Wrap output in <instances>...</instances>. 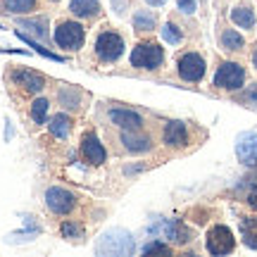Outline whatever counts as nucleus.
<instances>
[{"label": "nucleus", "mask_w": 257, "mask_h": 257, "mask_svg": "<svg viewBox=\"0 0 257 257\" xmlns=\"http://www.w3.org/2000/svg\"><path fill=\"white\" fill-rule=\"evenodd\" d=\"M205 60H202L198 53H186L181 60H179V76L184 79V81H200L202 76H205Z\"/></svg>", "instance_id": "8"}, {"label": "nucleus", "mask_w": 257, "mask_h": 257, "mask_svg": "<svg viewBox=\"0 0 257 257\" xmlns=\"http://www.w3.org/2000/svg\"><path fill=\"white\" fill-rule=\"evenodd\" d=\"M162 138H165V143L167 146H172V148H184L186 143H188V128H186L184 121H169L165 126V134H162Z\"/></svg>", "instance_id": "13"}, {"label": "nucleus", "mask_w": 257, "mask_h": 257, "mask_svg": "<svg viewBox=\"0 0 257 257\" xmlns=\"http://www.w3.org/2000/svg\"><path fill=\"white\" fill-rule=\"evenodd\" d=\"M165 60V50L157 43H138L131 50V64L136 69H157Z\"/></svg>", "instance_id": "2"}, {"label": "nucleus", "mask_w": 257, "mask_h": 257, "mask_svg": "<svg viewBox=\"0 0 257 257\" xmlns=\"http://www.w3.org/2000/svg\"><path fill=\"white\" fill-rule=\"evenodd\" d=\"M48 105H50V102H48L46 98H38V100H34V105H31V119L36 121V124H46Z\"/></svg>", "instance_id": "23"}, {"label": "nucleus", "mask_w": 257, "mask_h": 257, "mask_svg": "<svg viewBox=\"0 0 257 257\" xmlns=\"http://www.w3.org/2000/svg\"><path fill=\"white\" fill-rule=\"evenodd\" d=\"M143 252H146V255H153V252H167V255H169L172 250H169V245H167V243L153 240V243H146V248H143Z\"/></svg>", "instance_id": "29"}, {"label": "nucleus", "mask_w": 257, "mask_h": 257, "mask_svg": "<svg viewBox=\"0 0 257 257\" xmlns=\"http://www.w3.org/2000/svg\"><path fill=\"white\" fill-rule=\"evenodd\" d=\"M146 3H148V5H153V8H162L167 0H146Z\"/></svg>", "instance_id": "34"}, {"label": "nucleus", "mask_w": 257, "mask_h": 257, "mask_svg": "<svg viewBox=\"0 0 257 257\" xmlns=\"http://www.w3.org/2000/svg\"><path fill=\"white\" fill-rule=\"evenodd\" d=\"M17 36L22 38V41H24V43H29V46L34 48V50H36V53H41V55L43 57H48V60H53V62H64L62 57L60 55H55V53H50V50H46V48L41 46V43H36V41H34V38H29L27 34H22V31H17Z\"/></svg>", "instance_id": "26"}, {"label": "nucleus", "mask_w": 257, "mask_h": 257, "mask_svg": "<svg viewBox=\"0 0 257 257\" xmlns=\"http://www.w3.org/2000/svg\"><path fill=\"white\" fill-rule=\"evenodd\" d=\"M233 248H236V238H233L229 226L217 224L207 231V250L212 255H229Z\"/></svg>", "instance_id": "6"}, {"label": "nucleus", "mask_w": 257, "mask_h": 257, "mask_svg": "<svg viewBox=\"0 0 257 257\" xmlns=\"http://www.w3.org/2000/svg\"><path fill=\"white\" fill-rule=\"evenodd\" d=\"M121 146L126 148L128 153H146V150L153 148V143H150V136L138 134V128L136 131H131V128H121Z\"/></svg>", "instance_id": "12"}, {"label": "nucleus", "mask_w": 257, "mask_h": 257, "mask_svg": "<svg viewBox=\"0 0 257 257\" xmlns=\"http://www.w3.org/2000/svg\"><path fill=\"white\" fill-rule=\"evenodd\" d=\"M86 41V34H83V27L79 22H62L60 27L55 29V43L64 50H79Z\"/></svg>", "instance_id": "5"}, {"label": "nucleus", "mask_w": 257, "mask_h": 257, "mask_svg": "<svg viewBox=\"0 0 257 257\" xmlns=\"http://www.w3.org/2000/svg\"><path fill=\"white\" fill-rule=\"evenodd\" d=\"M110 119L119 128H131V131H136V128L141 131V126H143V117L134 110H121V107L110 110Z\"/></svg>", "instance_id": "14"}, {"label": "nucleus", "mask_w": 257, "mask_h": 257, "mask_svg": "<svg viewBox=\"0 0 257 257\" xmlns=\"http://www.w3.org/2000/svg\"><path fill=\"white\" fill-rule=\"evenodd\" d=\"M12 81L17 83V86H22V88L29 93L43 91V86H46V79H43L38 72H31V69H17V72L12 74Z\"/></svg>", "instance_id": "11"}, {"label": "nucleus", "mask_w": 257, "mask_h": 257, "mask_svg": "<svg viewBox=\"0 0 257 257\" xmlns=\"http://www.w3.org/2000/svg\"><path fill=\"white\" fill-rule=\"evenodd\" d=\"M124 53V38L114 31H102L95 38V55L102 62H117Z\"/></svg>", "instance_id": "3"}, {"label": "nucleus", "mask_w": 257, "mask_h": 257, "mask_svg": "<svg viewBox=\"0 0 257 257\" xmlns=\"http://www.w3.org/2000/svg\"><path fill=\"white\" fill-rule=\"evenodd\" d=\"M155 24H157V17L153 12H148V10H138L134 15V29L136 31H153Z\"/></svg>", "instance_id": "21"}, {"label": "nucleus", "mask_w": 257, "mask_h": 257, "mask_svg": "<svg viewBox=\"0 0 257 257\" xmlns=\"http://www.w3.org/2000/svg\"><path fill=\"white\" fill-rule=\"evenodd\" d=\"M79 98H81V93L76 91V88L64 86L62 91H60V102H62V107H76V105H79Z\"/></svg>", "instance_id": "27"}, {"label": "nucleus", "mask_w": 257, "mask_h": 257, "mask_svg": "<svg viewBox=\"0 0 257 257\" xmlns=\"http://www.w3.org/2000/svg\"><path fill=\"white\" fill-rule=\"evenodd\" d=\"M62 236L67 240H72V238H81L83 236V231L79 224H74V221H64L62 224Z\"/></svg>", "instance_id": "28"}, {"label": "nucleus", "mask_w": 257, "mask_h": 257, "mask_svg": "<svg viewBox=\"0 0 257 257\" xmlns=\"http://www.w3.org/2000/svg\"><path fill=\"white\" fill-rule=\"evenodd\" d=\"M162 38H165L167 43H172V46H179L184 41V34H181V29L176 27V24L167 22L165 27H162Z\"/></svg>", "instance_id": "25"}, {"label": "nucleus", "mask_w": 257, "mask_h": 257, "mask_svg": "<svg viewBox=\"0 0 257 257\" xmlns=\"http://www.w3.org/2000/svg\"><path fill=\"white\" fill-rule=\"evenodd\" d=\"M236 155L243 165H257V134H243L236 143Z\"/></svg>", "instance_id": "9"}, {"label": "nucleus", "mask_w": 257, "mask_h": 257, "mask_svg": "<svg viewBox=\"0 0 257 257\" xmlns=\"http://www.w3.org/2000/svg\"><path fill=\"white\" fill-rule=\"evenodd\" d=\"M240 100H245V102H250V105H257V83L250 88V91H245L243 93V98Z\"/></svg>", "instance_id": "31"}, {"label": "nucleus", "mask_w": 257, "mask_h": 257, "mask_svg": "<svg viewBox=\"0 0 257 257\" xmlns=\"http://www.w3.org/2000/svg\"><path fill=\"white\" fill-rule=\"evenodd\" d=\"M252 64H255V67H257V50H255V53H252Z\"/></svg>", "instance_id": "35"}, {"label": "nucleus", "mask_w": 257, "mask_h": 257, "mask_svg": "<svg viewBox=\"0 0 257 257\" xmlns=\"http://www.w3.org/2000/svg\"><path fill=\"white\" fill-rule=\"evenodd\" d=\"M176 5H179V10H181L184 15H193L195 8H198V3H195V0H176Z\"/></svg>", "instance_id": "30"}, {"label": "nucleus", "mask_w": 257, "mask_h": 257, "mask_svg": "<svg viewBox=\"0 0 257 257\" xmlns=\"http://www.w3.org/2000/svg\"><path fill=\"white\" fill-rule=\"evenodd\" d=\"M136 252L134 236L124 229H110L105 231L98 243H95V255L100 257H126Z\"/></svg>", "instance_id": "1"}, {"label": "nucleus", "mask_w": 257, "mask_h": 257, "mask_svg": "<svg viewBox=\"0 0 257 257\" xmlns=\"http://www.w3.org/2000/svg\"><path fill=\"white\" fill-rule=\"evenodd\" d=\"M50 3H57V0H50Z\"/></svg>", "instance_id": "36"}, {"label": "nucleus", "mask_w": 257, "mask_h": 257, "mask_svg": "<svg viewBox=\"0 0 257 257\" xmlns=\"http://www.w3.org/2000/svg\"><path fill=\"white\" fill-rule=\"evenodd\" d=\"M22 27H27V29H31L36 36H41V38H46L48 36V19L46 17H41V19H22L19 22Z\"/></svg>", "instance_id": "24"}, {"label": "nucleus", "mask_w": 257, "mask_h": 257, "mask_svg": "<svg viewBox=\"0 0 257 257\" xmlns=\"http://www.w3.org/2000/svg\"><path fill=\"white\" fill-rule=\"evenodd\" d=\"M167 238H172L174 243H188L191 240V231L186 229V224L181 219H172L165 224Z\"/></svg>", "instance_id": "16"}, {"label": "nucleus", "mask_w": 257, "mask_h": 257, "mask_svg": "<svg viewBox=\"0 0 257 257\" xmlns=\"http://www.w3.org/2000/svg\"><path fill=\"white\" fill-rule=\"evenodd\" d=\"M69 10H72L74 17H81V19L98 17L100 15V3L98 0H72Z\"/></svg>", "instance_id": "15"}, {"label": "nucleus", "mask_w": 257, "mask_h": 257, "mask_svg": "<svg viewBox=\"0 0 257 257\" xmlns=\"http://www.w3.org/2000/svg\"><path fill=\"white\" fill-rule=\"evenodd\" d=\"M245 83V69L238 62H224L214 74V86L226 91H238Z\"/></svg>", "instance_id": "4"}, {"label": "nucleus", "mask_w": 257, "mask_h": 257, "mask_svg": "<svg viewBox=\"0 0 257 257\" xmlns=\"http://www.w3.org/2000/svg\"><path fill=\"white\" fill-rule=\"evenodd\" d=\"M240 233H243V243L248 248L257 250V217H243L240 219Z\"/></svg>", "instance_id": "18"}, {"label": "nucleus", "mask_w": 257, "mask_h": 257, "mask_svg": "<svg viewBox=\"0 0 257 257\" xmlns=\"http://www.w3.org/2000/svg\"><path fill=\"white\" fill-rule=\"evenodd\" d=\"M248 202H250V207H255L257 210V186L250 191V195H248Z\"/></svg>", "instance_id": "32"}, {"label": "nucleus", "mask_w": 257, "mask_h": 257, "mask_svg": "<svg viewBox=\"0 0 257 257\" xmlns=\"http://www.w3.org/2000/svg\"><path fill=\"white\" fill-rule=\"evenodd\" d=\"M69 128H72V119L64 112H60V114H55L50 119V134L55 138H67L69 136Z\"/></svg>", "instance_id": "19"}, {"label": "nucleus", "mask_w": 257, "mask_h": 257, "mask_svg": "<svg viewBox=\"0 0 257 257\" xmlns=\"http://www.w3.org/2000/svg\"><path fill=\"white\" fill-rule=\"evenodd\" d=\"M231 22L240 29H252L255 27V12L248 5H238V8L231 10Z\"/></svg>", "instance_id": "17"}, {"label": "nucleus", "mask_w": 257, "mask_h": 257, "mask_svg": "<svg viewBox=\"0 0 257 257\" xmlns=\"http://www.w3.org/2000/svg\"><path fill=\"white\" fill-rule=\"evenodd\" d=\"M0 3H3V10L12 15H27L36 10V0H0Z\"/></svg>", "instance_id": "20"}, {"label": "nucleus", "mask_w": 257, "mask_h": 257, "mask_svg": "<svg viewBox=\"0 0 257 257\" xmlns=\"http://www.w3.org/2000/svg\"><path fill=\"white\" fill-rule=\"evenodd\" d=\"M221 46L226 48V50H240V48L245 46V41H243V36H240L238 31L226 29V31L221 34Z\"/></svg>", "instance_id": "22"}, {"label": "nucleus", "mask_w": 257, "mask_h": 257, "mask_svg": "<svg viewBox=\"0 0 257 257\" xmlns=\"http://www.w3.org/2000/svg\"><path fill=\"white\" fill-rule=\"evenodd\" d=\"M114 12H117V15L124 12V0H114Z\"/></svg>", "instance_id": "33"}, {"label": "nucleus", "mask_w": 257, "mask_h": 257, "mask_svg": "<svg viewBox=\"0 0 257 257\" xmlns=\"http://www.w3.org/2000/svg\"><path fill=\"white\" fill-rule=\"evenodd\" d=\"M46 205H48V210L55 212V214H69V212L76 207V198H74V193H69L67 188L50 186L46 191Z\"/></svg>", "instance_id": "7"}, {"label": "nucleus", "mask_w": 257, "mask_h": 257, "mask_svg": "<svg viewBox=\"0 0 257 257\" xmlns=\"http://www.w3.org/2000/svg\"><path fill=\"white\" fill-rule=\"evenodd\" d=\"M81 153H83V157H86L91 165H102V162H105V157H107L105 148H102V143L98 141L95 134H86V136H83Z\"/></svg>", "instance_id": "10"}]
</instances>
